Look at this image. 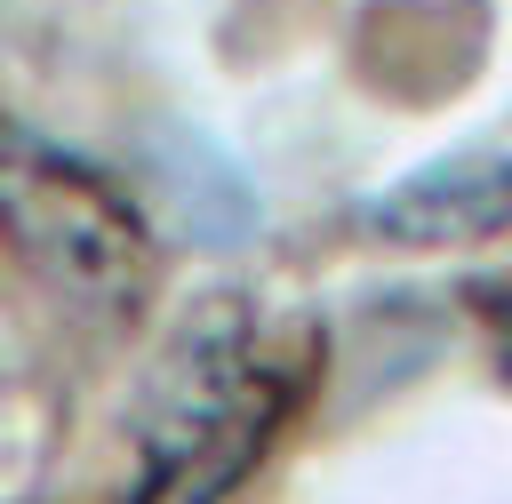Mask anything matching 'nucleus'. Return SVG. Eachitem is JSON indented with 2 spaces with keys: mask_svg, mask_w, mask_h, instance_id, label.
Here are the masks:
<instances>
[{
  "mask_svg": "<svg viewBox=\"0 0 512 504\" xmlns=\"http://www.w3.org/2000/svg\"><path fill=\"white\" fill-rule=\"evenodd\" d=\"M296 408V360L264 344L248 296H208L160 360L144 400V472L128 504H224L256 456L272 448L280 416Z\"/></svg>",
  "mask_w": 512,
  "mask_h": 504,
  "instance_id": "nucleus-1",
  "label": "nucleus"
},
{
  "mask_svg": "<svg viewBox=\"0 0 512 504\" xmlns=\"http://www.w3.org/2000/svg\"><path fill=\"white\" fill-rule=\"evenodd\" d=\"M0 240L80 304H136L152 280V232L136 200L80 152L0 120Z\"/></svg>",
  "mask_w": 512,
  "mask_h": 504,
  "instance_id": "nucleus-2",
  "label": "nucleus"
},
{
  "mask_svg": "<svg viewBox=\"0 0 512 504\" xmlns=\"http://www.w3.org/2000/svg\"><path fill=\"white\" fill-rule=\"evenodd\" d=\"M360 216H368V232H384L400 248H464V240H488V232L512 224V160L504 152H464V160L416 168L408 184L376 192Z\"/></svg>",
  "mask_w": 512,
  "mask_h": 504,
  "instance_id": "nucleus-3",
  "label": "nucleus"
},
{
  "mask_svg": "<svg viewBox=\"0 0 512 504\" xmlns=\"http://www.w3.org/2000/svg\"><path fill=\"white\" fill-rule=\"evenodd\" d=\"M504 384H512V312H504Z\"/></svg>",
  "mask_w": 512,
  "mask_h": 504,
  "instance_id": "nucleus-4",
  "label": "nucleus"
}]
</instances>
